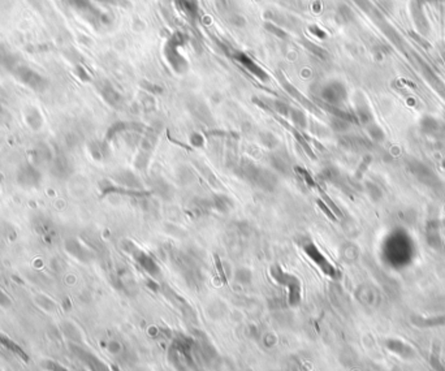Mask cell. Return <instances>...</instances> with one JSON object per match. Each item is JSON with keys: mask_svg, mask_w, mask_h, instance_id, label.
I'll return each mask as SVG.
<instances>
[{"mask_svg": "<svg viewBox=\"0 0 445 371\" xmlns=\"http://www.w3.org/2000/svg\"><path fill=\"white\" fill-rule=\"evenodd\" d=\"M239 175L245 180L265 190H274L277 186V177L267 169L259 168L251 162L244 160L239 167Z\"/></svg>", "mask_w": 445, "mask_h": 371, "instance_id": "obj_1", "label": "cell"}, {"mask_svg": "<svg viewBox=\"0 0 445 371\" xmlns=\"http://www.w3.org/2000/svg\"><path fill=\"white\" fill-rule=\"evenodd\" d=\"M272 274V278L279 283V284L284 285V287L288 288V300L289 304L292 306H296V305L300 304L301 301V284L298 279L294 275H291L288 273H284V271L280 268V267H272L271 270Z\"/></svg>", "mask_w": 445, "mask_h": 371, "instance_id": "obj_2", "label": "cell"}, {"mask_svg": "<svg viewBox=\"0 0 445 371\" xmlns=\"http://www.w3.org/2000/svg\"><path fill=\"white\" fill-rule=\"evenodd\" d=\"M12 72L15 73V76L22 82L23 85L29 86L30 89L37 91L44 90L47 87V80L44 79L43 76H41L39 73H37L35 70H33L32 68L25 67V65H16Z\"/></svg>", "mask_w": 445, "mask_h": 371, "instance_id": "obj_3", "label": "cell"}, {"mask_svg": "<svg viewBox=\"0 0 445 371\" xmlns=\"http://www.w3.org/2000/svg\"><path fill=\"white\" fill-rule=\"evenodd\" d=\"M303 250H305L306 254L308 255V258L311 259V261L314 262V263L317 264V266L319 267L320 270L323 271L326 275L331 276V278H336V276H337V271H336L335 267L329 263L328 259L320 253V250L318 249L314 244L308 242V244H306L305 246H303Z\"/></svg>", "mask_w": 445, "mask_h": 371, "instance_id": "obj_4", "label": "cell"}, {"mask_svg": "<svg viewBox=\"0 0 445 371\" xmlns=\"http://www.w3.org/2000/svg\"><path fill=\"white\" fill-rule=\"evenodd\" d=\"M18 183L25 188H35L38 186L42 181V177L39 171L33 165H23L18 171L17 176Z\"/></svg>", "mask_w": 445, "mask_h": 371, "instance_id": "obj_5", "label": "cell"}, {"mask_svg": "<svg viewBox=\"0 0 445 371\" xmlns=\"http://www.w3.org/2000/svg\"><path fill=\"white\" fill-rule=\"evenodd\" d=\"M130 253L134 255L136 261L140 263V266L142 267L146 273L150 274L151 276L159 275L160 274L159 266H158L156 262H155L154 259L150 257V255H147L146 253L141 252V250L137 249V248H133V249H130Z\"/></svg>", "mask_w": 445, "mask_h": 371, "instance_id": "obj_6", "label": "cell"}, {"mask_svg": "<svg viewBox=\"0 0 445 371\" xmlns=\"http://www.w3.org/2000/svg\"><path fill=\"white\" fill-rule=\"evenodd\" d=\"M387 347L390 352H393L397 356L402 357V358H411L415 354L413 349H411V347H409L405 342L399 341V340H389L387 342Z\"/></svg>", "mask_w": 445, "mask_h": 371, "instance_id": "obj_7", "label": "cell"}, {"mask_svg": "<svg viewBox=\"0 0 445 371\" xmlns=\"http://www.w3.org/2000/svg\"><path fill=\"white\" fill-rule=\"evenodd\" d=\"M76 352L78 353V356L81 357V360L91 368V371H108V368L106 367V366L103 365L98 358H96V357H94L93 354L88 353V352L85 351H81V349H77Z\"/></svg>", "mask_w": 445, "mask_h": 371, "instance_id": "obj_8", "label": "cell"}, {"mask_svg": "<svg viewBox=\"0 0 445 371\" xmlns=\"http://www.w3.org/2000/svg\"><path fill=\"white\" fill-rule=\"evenodd\" d=\"M116 180L119 181L121 185L126 186V188H130V189L141 188V181L129 171L120 172V174L116 176Z\"/></svg>", "mask_w": 445, "mask_h": 371, "instance_id": "obj_9", "label": "cell"}, {"mask_svg": "<svg viewBox=\"0 0 445 371\" xmlns=\"http://www.w3.org/2000/svg\"><path fill=\"white\" fill-rule=\"evenodd\" d=\"M237 59H239L240 61H241L242 64H244L245 67L247 68V69L249 70H251V72L254 73V75L256 76V77H259V79L260 80H267L268 79V76L266 75L265 72H263L262 69H260V68L258 67V65H256V64H254V61H251L250 59L247 58L246 55H239L237 56Z\"/></svg>", "mask_w": 445, "mask_h": 371, "instance_id": "obj_10", "label": "cell"}, {"mask_svg": "<svg viewBox=\"0 0 445 371\" xmlns=\"http://www.w3.org/2000/svg\"><path fill=\"white\" fill-rule=\"evenodd\" d=\"M214 206L219 210V211L227 212L233 209L234 203L228 195H215L214 197Z\"/></svg>", "mask_w": 445, "mask_h": 371, "instance_id": "obj_11", "label": "cell"}, {"mask_svg": "<svg viewBox=\"0 0 445 371\" xmlns=\"http://www.w3.org/2000/svg\"><path fill=\"white\" fill-rule=\"evenodd\" d=\"M271 163H272V165L279 172H281V174H288V164H286V162L281 157L275 155V157L271 158Z\"/></svg>", "mask_w": 445, "mask_h": 371, "instance_id": "obj_12", "label": "cell"}, {"mask_svg": "<svg viewBox=\"0 0 445 371\" xmlns=\"http://www.w3.org/2000/svg\"><path fill=\"white\" fill-rule=\"evenodd\" d=\"M431 365L436 371H445V366L440 361V353L439 349H436V347H435L434 352L431 354Z\"/></svg>", "mask_w": 445, "mask_h": 371, "instance_id": "obj_13", "label": "cell"}, {"mask_svg": "<svg viewBox=\"0 0 445 371\" xmlns=\"http://www.w3.org/2000/svg\"><path fill=\"white\" fill-rule=\"evenodd\" d=\"M236 280L242 284H247L251 281V273L247 268H240L236 273Z\"/></svg>", "mask_w": 445, "mask_h": 371, "instance_id": "obj_14", "label": "cell"}, {"mask_svg": "<svg viewBox=\"0 0 445 371\" xmlns=\"http://www.w3.org/2000/svg\"><path fill=\"white\" fill-rule=\"evenodd\" d=\"M296 171L301 175V177H302L303 180H305L306 183L308 184V185H314V180H312L311 176L308 175L307 171H305L303 168H300V167H298V168H296Z\"/></svg>", "mask_w": 445, "mask_h": 371, "instance_id": "obj_15", "label": "cell"}, {"mask_svg": "<svg viewBox=\"0 0 445 371\" xmlns=\"http://www.w3.org/2000/svg\"><path fill=\"white\" fill-rule=\"evenodd\" d=\"M293 113H294L293 119H294V121H296V124H298L300 127H305L306 120H305V117H303L302 113H301L300 111H294Z\"/></svg>", "mask_w": 445, "mask_h": 371, "instance_id": "obj_16", "label": "cell"}, {"mask_svg": "<svg viewBox=\"0 0 445 371\" xmlns=\"http://www.w3.org/2000/svg\"><path fill=\"white\" fill-rule=\"evenodd\" d=\"M192 143L194 146H202L203 145V138L201 136H198V134H194L192 137Z\"/></svg>", "mask_w": 445, "mask_h": 371, "instance_id": "obj_17", "label": "cell"}, {"mask_svg": "<svg viewBox=\"0 0 445 371\" xmlns=\"http://www.w3.org/2000/svg\"><path fill=\"white\" fill-rule=\"evenodd\" d=\"M47 367H48V370H51V371H68L67 368L61 367V366L56 365V363H53V362L47 363Z\"/></svg>", "mask_w": 445, "mask_h": 371, "instance_id": "obj_18", "label": "cell"}, {"mask_svg": "<svg viewBox=\"0 0 445 371\" xmlns=\"http://www.w3.org/2000/svg\"><path fill=\"white\" fill-rule=\"evenodd\" d=\"M267 28H268V29H270L272 33H276V34L279 35V37H281V38H286V33H284V32H282V30L277 29V28L271 27V25H267Z\"/></svg>", "mask_w": 445, "mask_h": 371, "instance_id": "obj_19", "label": "cell"}, {"mask_svg": "<svg viewBox=\"0 0 445 371\" xmlns=\"http://www.w3.org/2000/svg\"><path fill=\"white\" fill-rule=\"evenodd\" d=\"M319 206H320V207H322V209H323V210H324V212H326V214H327V215H328V216H329V217H331L332 220H336V217H335V215L332 214V212H331V211H329V210H328V209H327V206H326V205H324V203H323V202H322V201H319Z\"/></svg>", "mask_w": 445, "mask_h": 371, "instance_id": "obj_20", "label": "cell"}]
</instances>
